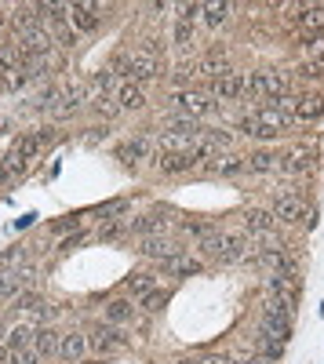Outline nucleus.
Listing matches in <instances>:
<instances>
[{
    "instance_id": "obj_21",
    "label": "nucleus",
    "mask_w": 324,
    "mask_h": 364,
    "mask_svg": "<svg viewBox=\"0 0 324 364\" xmlns=\"http://www.w3.org/2000/svg\"><path fill=\"white\" fill-rule=\"evenodd\" d=\"M87 350H92V346H87V336H84V331H66V336H63V346H58V357H66V360H84Z\"/></svg>"
},
{
    "instance_id": "obj_23",
    "label": "nucleus",
    "mask_w": 324,
    "mask_h": 364,
    "mask_svg": "<svg viewBox=\"0 0 324 364\" xmlns=\"http://www.w3.org/2000/svg\"><path fill=\"white\" fill-rule=\"evenodd\" d=\"M33 277V269H15V273H0V299H11L22 291V284Z\"/></svg>"
},
{
    "instance_id": "obj_16",
    "label": "nucleus",
    "mask_w": 324,
    "mask_h": 364,
    "mask_svg": "<svg viewBox=\"0 0 324 364\" xmlns=\"http://www.w3.org/2000/svg\"><path fill=\"white\" fill-rule=\"evenodd\" d=\"M153 164H157V171H164V175H183V171L193 168L190 157L179 154V149H157V154H153Z\"/></svg>"
},
{
    "instance_id": "obj_32",
    "label": "nucleus",
    "mask_w": 324,
    "mask_h": 364,
    "mask_svg": "<svg viewBox=\"0 0 324 364\" xmlns=\"http://www.w3.org/2000/svg\"><path fill=\"white\" fill-rule=\"evenodd\" d=\"M48 33H51V41H55V44H63V48H77V44H80V33H77V29H73L70 22H63V26H51Z\"/></svg>"
},
{
    "instance_id": "obj_48",
    "label": "nucleus",
    "mask_w": 324,
    "mask_h": 364,
    "mask_svg": "<svg viewBox=\"0 0 324 364\" xmlns=\"http://www.w3.org/2000/svg\"><path fill=\"white\" fill-rule=\"evenodd\" d=\"M80 240H84V233H77V237H70V240H66V245H63V248L70 252V248H77V245H80Z\"/></svg>"
},
{
    "instance_id": "obj_36",
    "label": "nucleus",
    "mask_w": 324,
    "mask_h": 364,
    "mask_svg": "<svg viewBox=\"0 0 324 364\" xmlns=\"http://www.w3.org/2000/svg\"><path fill=\"white\" fill-rule=\"evenodd\" d=\"M15 154L26 157V161H33V157L40 154V139H37V135H22V139L15 142Z\"/></svg>"
},
{
    "instance_id": "obj_49",
    "label": "nucleus",
    "mask_w": 324,
    "mask_h": 364,
    "mask_svg": "<svg viewBox=\"0 0 324 364\" xmlns=\"http://www.w3.org/2000/svg\"><path fill=\"white\" fill-rule=\"evenodd\" d=\"M8 357H11V350H8L4 343H0V364H8Z\"/></svg>"
},
{
    "instance_id": "obj_31",
    "label": "nucleus",
    "mask_w": 324,
    "mask_h": 364,
    "mask_svg": "<svg viewBox=\"0 0 324 364\" xmlns=\"http://www.w3.org/2000/svg\"><path fill=\"white\" fill-rule=\"evenodd\" d=\"M237 128H241L248 139H259V142H270V139H277L274 132H266V128H262V124H259V120H255L252 113H244V117H241V124H237Z\"/></svg>"
},
{
    "instance_id": "obj_30",
    "label": "nucleus",
    "mask_w": 324,
    "mask_h": 364,
    "mask_svg": "<svg viewBox=\"0 0 324 364\" xmlns=\"http://www.w3.org/2000/svg\"><path fill=\"white\" fill-rule=\"evenodd\" d=\"M153 281H157L153 273H131V277H124V288H128L131 295L142 299V295H150V291H153Z\"/></svg>"
},
{
    "instance_id": "obj_19",
    "label": "nucleus",
    "mask_w": 324,
    "mask_h": 364,
    "mask_svg": "<svg viewBox=\"0 0 324 364\" xmlns=\"http://www.w3.org/2000/svg\"><path fill=\"white\" fill-rule=\"evenodd\" d=\"M117 157H121L124 164H139V161H146V157H150V135H135V139L121 142V146H117Z\"/></svg>"
},
{
    "instance_id": "obj_1",
    "label": "nucleus",
    "mask_w": 324,
    "mask_h": 364,
    "mask_svg": "<svg viewBox=\"0 0 324 364\" xmlns=\"http://www.w3.org/2000/svg\"><path fill=\"white\" fill-rule=\"evenodd\" d=\"M171 106L179 109L186 120H200V117H208V113H215L219 109V102L208 95V91H197V87H175L171 91Z\"/></svg>"
},
{
    "instance_id": "obj_3",
    "label": "nucleus",
    "mask_w": 324,
    "mask_h": 364,
    "mask_svg": "<svg viewBox=\"0 0 324 364\" xmlns=\"http://www.w3.org/2000/svg\"><path fill=\"white\" fill-rule=\"evenodd\" d=\"M284 11H296V15H288V26L303 29V37L324 29V4H284Z\"/></svg>"
},
{
    "instance_id": "obj_24",
    "label": "nucleus",
    "mask_w": 324,
    "mask_h": 364,
    "mask_svg": "<svg viewBox=\"0 0 324 364\" xmlns=\"http://www.w3.org/2000/svg\"><path fill=\"white\" fill-rule=\"evenodd\" d=\"M117 106H121V109H142L146 106V91L139 84H124L121 95H117Z\"/></svg>"
},
{
    "instance_id": "obj_47",
    "label": "nucleus",
    "mask_w": 324,
    "mask_h": 364,
    "mask_svg": "<svg viewBox=\"0 0 324 364\" xmlns=\"http://www.w3.org/2000/svg\"><path fill=\"white\" fill-rule=\"evenodd\" d=\"M55 317H58V306H55V302H44V306H40V321H44V324H51Z\"/></svg>"
},
{
    "instance_id": "obj_18",
    "label": "nucleus",
    "mask_w": 324,
    "mask_h": 364,
    "mask_svg": "<svg viewBox=\"0 0 324 364\" xmlns=\"http://www.w3.org/2000/svg\"><path fill=\"white\" fill-rule=\"evenodd\" d=\"M168 226H171V219L161 215V211H153V215H139V219L128 223V230L139 233V240H142V237H157V233H164Z\"/></svg>"
},
{
    "instance_id": "obj_28",
    "label": "nucleus",
    "mask_w": 324,
    "mask_h": 364,
    "mask_svg": "<svg viewBox=\"0 0 324 364\" xmlns=\"http://www.w3.org/2000/svg\"><path fill=\"white\" fill-rule=\"evenodd\" d=\"M299 44H303L306 63H320V58H324V29H320V33H306Z\"/></svg>"
},
{
    "instance_id": "obj_17",
    "label": "nucleus",
    "mask_w": 324,
    "mask_h": 364,
    "mask_svg": "<svg viewBox=\"0 0 324 364\" xmlns=\"http://www.w3.org/2000/svg\"><path fill=\"white\" fill-rule=\"evenodd\" d=\"M313 161H317V149L299 146V149H291L288 157H281V171H288V175H306V171L313 168Z\"/></svg>"
},
{
    "instance_id": "obj_26",
    "label": "nucleus",
    "mask_w": 324,
    "mask_h": 364,
    "mask_svg": "<svg viewBox=\"0 0 324 364\" xmlns=\"http://www.w3.org/2000/svg\"><path fill=\"white\" fill-rule=\"evenodd\" d=\"M171 44L179 48V51H193V44H197L193 26H190V22H175V29H171Z\"/></svg>"
},
{
    "instance_id": "obj_52",
    "label": "nucleus",
    "mask_w": 324,
    "mask_h": 364,
    "mask_svg": "<svg viewBox=\"0 0 324 364\" xmlns=\"http://www.w3.org/2000/svg\"><path fill=\"white\" fill-rule=\"evenodd\" d=\"M0 29H4V18H0Z\"/></svg>"
},
{
    "instance_id": "obj_39",
    "label": "nucleus",
    "mask_w": 324,
    "mask_h": 364,
    "mask_svg": "<svg viewBox=\"0 0 324 364\" xmlns=\"http://www.w3.org/2000/svg\"><path fill=\"white\" fill-rule=\"evenodd\" d=\"M200 252L204 255H212V259H222V233H208V237H200Z\"/></svg>"
},
{
    "instance_id": "obj_9",
    "label": "nucleus",
    "mask_w": 324,
    "mask_h": 364,
    "mask_svg": "<svg viewBox=\"0 0 324 364\" xmlns=\"http://www.w3.org/2000/svg\"><path fill=\"white\" fill-rule=\"evenodd\" d=\"M164 73V63L161 58H153V55H146V51H135L131 55V77H128V84H150V80H157Z\"/></svg>"
},
{
    "instance_id": "obj_37",
    "label": "nucleus",
    "mask_w": 324,
    "mask_h": 364,
    "mask_svg": "<svg viewBox=\"0 0 324 364\" xmlns=\"http://www.w3.org/2000/svg\"><path fill=\"white\" fill-rule=\"evenodd\" d=\"M44 302H48V299H40L37 291H18V295H15V310H37V314H40Z\"/></svg>"
},
{
    "instance_id": "obj_6",
    "label": "nucleus",
    "mask_w": 324,
    "mask_h": 364,
    "mask_svg": "<svg viewBox=\"0 0 324 364\" xmlns=\"http://www.w3.org/2000/svg\"><path fill=\"white\" fill-rule=\"evenodd\" d=\"M212 99L215 102L244 99V70H226V73L212 77Z\"/></svg>"
},
{
    "instance_id": "obj_40",
    "label": "nucleus",
    "mask_w": 324,
    "mask_h": 364,
    "mask_svg": "<svg viewBox=\"0 0 324 364\" xmlns=\"http://www.w3.org/2000/svg\"><path fill=\"white\" fill-rule=\"evenodd\" d=\"M179 364H230L226 353H193V357H183Z\"/></svg>"
},
{
    "instance_id": "obj_5",
    "label": "nucleus",
    "mask_w": 324,
    "mask_h": 364,
    "mask_svg": "<svg viewBox=\"0 0 324 364\" xmlns=\"http://www.w3.org/2000/svg\"><path fill=\"white\" fill-rule=\"evenodd\" d=\"M252 117H255L266 132H274V135H281V132H288L291 124H296V120H291V113H288L281 102H259V106L252 109Z\"/></svg>"
},
{
    "instance_id": "obj_15",
    "label": "nucleus",
    "mask_w": 324,
    "mask_h": 364,
    "mask_svg": "<svg viewBox=\"0 0 324 364\" xmlns=\"http://www.w3.org/2000/svg\"><path fill=\"white\" fill-rule=\"evenodd\" d=\"M161 269L168 273V277H197V273L204 269V262L197 259V255H171V259H164L161 262Z\"/></svg>"
},
{
    "instance_id": "obj_20",
    "label": "nucleus",
    "mask_w": 324,
    "mask_h": 364,
    "mask_svg": "<svg viewBox=\"0 0 324 364\" xmlns=\"http://www.w3.org/2000/svg\"><path fill=\"white\" fill-rule=\"evenodd\" d=\"M244 168L252 175H270L281 168V154H274V149H255L252 157H244Z\"/></svg>"
},
{
    "instance_id": "obj_50",
    "label": "nucleus",
    "mask_w": 324,
    "mask_h": 364,
    "mask_svg": "<svg viewBox=\"0 0 324 364\" xmlns=\"http://www.w3.org/2000/svg\"><path fill=\"white\" fill-rule=\"evenodd\" d=\"M11 175H8V168H4V161H0V182H8Z\"/></svg>"
},
{
    "instance_id": "obj_29",
    "label": "nucleus",
    "mask_w": 324,
    "mask_h": 364,
    "mask_svg": "<svg viewBox=\"0 0 324 364\" xmlns=\"http://www.w3.org/2000/svg\"><path fill=\"white\" fill-rule=\"evenodd\" d=\"M230 11H233V4H226V0H215V4H204L200 15H204V22L215 29V26H222V22L230 18Z\"/></svg>"
},
{
    "instance_id": "obj_33",
    "label": "nucleus",
    "mask_w": 324,
    "mask_h": 364,
    "mask_svg": "<svg viewBox=\"0 0 324 364\" xmlns=\"http://www.w3.org/2000/svg\"><path fill=\"white\" fill-rule=\"evenodd\" d=\"M8 350H33V328H26V324L11 328L8 331Z\"/></svg>"
},
{
    "instance_id": "obj_43",
    "label": "nucleus",
    "mask_w": 324,
    "mask_h": 364,
    "mask_svg": "<svg viewBox=\"0 0 324 364\" xmlns=\"http://www.w3.org/2000/svg\"><path fill=\"white\" fill-rule=\"evenodd\" d=\"M121 233H124L121 219H106V223H102V230H99V240H117Z\"/></svg>"
},
{
    "instance_id": "obj_12",
    "label": "nucleus",
    "mask_w": 324,
    "mask_h": 364,
    "mask_svg": "<svg viewBox=\"0 0 324 364\" xmlns=\"http://www.w3.org/2000/svg\"><path fill=\"white\" fill-rule=\"evenodd\" d=\"M87 102V87L84 84H66L63 91H58V102H55V117H70V113H77L80 106Z\"/></svg>"
},
{
    "instance_id": "obj_14",
    "label": "nucleus",
    "mask_w": 324,
    "mask_h": 364,
    "mask_svg": "<svg viewBox=\"0 0 324 364\" xmlns=\"http://www.w3.org/2000/svg\"><path fill=\"white\" fill-rule=\"evenodd\" d=\"M99 15H95V4H87V0H80V4H70V26L77 29V33H95L99 29Z\"/></svg>"
},
{
    "instance_id": "obj_42",
    "label": "nucleus",
    "mask_w": 324,
    "mask_h": 364,
    "mask_svg": "<svg viewBox=\"0 0 324 364\" xmlns=\"http://www.w3.org/2000/svg\"><path fill=\"white\" fill-rule=\"evenodd\" d=\"M4 168H8V175L15 178V175H22V171L29 168V161H26V157H18V154H15V149H11V154L4 157Z\"/></svg>"
},
{
    "instance_id": "obj_11",
    "label": "nucleus",
    "mask_w": 324,
    "mask_h": 364,
    "mask_svg": "<svg viewBox=\"0 0 324 364\" xmlns=\"http://www.w3.org/2000/svg\"><path fill=\"white\" fill-rule=\"evenodd\" d=\"M277 226H281V223L274 219V211H266V208L244 211V230H248V237H274Z\"/></svg>"
},
{
    "instance_id": "obj_34",
    "label": "nucleus",
    "mask_w": 324,
    "mask_h": 364,
    "mask_svg": "<svg viewBox=\"0 0 324 364\" xmlns=\"http://www.w3.org/2000/svg\"><path fill=\"white\" fill-rule=\"evenodd\" d=\"M26 255H29V252H26L22 245H18V248H11V252H0V273H15L11 266H22V262H26Z\"/></svg>"
},
{
    "instance_id": "obj_7",
    "label": "nucleus",
    "mask_w": 324,
    "mask_h": 364,
    "mask_svg": "<svg viewBox=\"0 0 324 364\" xmlns=\"http://www.w3.org/2000/svg\"><path fill=\"white\" fill-rule=\"evenodd\" d=\"M259 248L248 233H222V262H255Z\"/></svg>"
},
{
    "instance_id": "obj_22",
    "label": "nucleus",
    "mask_w": 324,
    "mask_h": 364,
    "mask_svg": "<svg viewBox=\"0 0 324 364\" xmlns=\"http://www.w3.org/2000/svg\"><path fill=\"white\" fill-rule=\"evenodd\" d=\"M135 317V302L131 299H113V302H106V324H128Z\"/></svg>"
},
{
    "instance_id": "obj_8",
    "label": "nucleus",
    "mask_w": 324,
    "mask_h": 364,
    "mask_svg": "<svg viewBox=\"0 0 324 364\" xmlns=\"http://www.w3.org/2000/svg\"><path fill=\"white\" fill-rule=\"evenodd\" d=\"M87 346H92L95 353H121L128 346V336L117 324H99L92 336H87Z\"/></svg>"
},
{
    "instance_id": "obj_38",
    "label": "nucleus",
    "mask_w": 324,
    "mask_h": 364,
    "mask_svg": "<svg viewBox=\"0 0 324 364\" xmlns=\"http://www.w3.org/2000/svg\"><path fill=\"white\" fill-rule=\"evenodd\" d=\"M164 306H168V291L153 288L150 295H142V310H146V314H157V310H164Z\"/></svg>"
},
{
    "instance_id": "obj_44",
    "label": "nucleus",
    "mask_w": 324,
    "mask_h": 364,
    "mask_svg": "<svg viewBox=\"0 0 324 364\" xmlns=\"http://www.w3.org/2000/svg\"><path fill=\"white\" fill-rule=\"evenodd\" d=\"M92 106H95V113H99V117H117V113H121L117 99H109V95H106V99H95Z\"/></svg>"
},
{
    "instance_id": "obj_45",
    "label": "nucleus",
    "mask_w": 324,
    "mask_h": 364,
    "mask_svg": "<svg viewBox=\"0 0 324 364\" xmlns=\"http://www.w3.org/2000/svg\"><path fill=\"white\" fill-rule=\"evenodd\" d=\"M175 11H179V22H190V26H193V18L204 11V4H197V0H193V4H179Z\"/></svg>"
},
{
    "instance_id": "obj_51",
    "label": "nucleus",
    "mask_w": 324,
    "mask_h": 364,
    "mask_svg": "<svg viewBox=\"0 0 324 364\" xmlns=\"http://www.w3.org/2000/svg\"><path fill=\"white\" fill-rule=\"evenodd\" d=\"M0 339H4V324H0Z\"/></svg>"
},
{
    "instance_id": "obj_27",
    "label": "nucleus",
    "mask_w": 324,
    "mask_h": 364,
    "mask_svg": "<svg viewBox=\"0 0 324 364\" xmlns=\"http://www.w3.org/2000/svg\"><path fill=\"white\" fill-rule=\"evenodd\" d=\"M37 73L33 70H29V66H18V70H11V73H4V77H0V87H8V91H22L29 80H33Z\"/></svg>"
},
{
    "instance_id": "obj_41",
    "label": "nucleus",
    "mask_w": 324,
    "mask_h": 364,
    "mask_svg": "<svg viewBox=\"0 0 324 364\" xmlns=\"http://www.w3.org/2000/svg\"><path fill=\"white\" fill-rule=\"evenodd\" d=\"M296 77H299V80H320V77H324V58H320V63H303V66L296 70Z\"/></svg>"
},
{
    "instance_id": "obj_4",
    "label": "nucleus",
    "mask_w": 324,
    "mask_h": 364,
    "mask_svg": "<svg viewBox=\"0 0 324 364\" xmlns=\"http://www.w3.org/2000/svg\"><path fill=\"white\" fill-rule=\"evenodd\" d=\"M296 124H310V120L324 117V95H291L288 102H281Z\"/></svg>"
},
{
    "instance_id": "obj_46",
    "label": "nucleus",
    "mask_w": 324,
    "mask_h": 364,
    "mask_svg": "<svg viewBox=\"0 0 324 364\" xmlns=\"http://www.w3.org/2000/svg\"><path fill=\"white\" fill-rule=\"evenodd\" d=\"M8 364H40V357H37L33 350H11Z\"/></svg>"
},
{
    "instance_id": "obj_2",
    "label": "nucleus",
    "mask_w": 324,
    "mask_h": 364,
    "mask_svg": "<svg viewBox=\"0 0 324 364\" xmlns=\"http://www.w3.org/2000/svg\"><path fill=\"white\" fill-rule=\"evenodd\" d=\"M274 219L277 223H306V226H313L317 219H313V211L306 208V200L299 197V193H281L277 200H274Z\"/></svg>"
},
{
    "instance_id": "obj_10",
    "label": "nucleus",
    "mask_w": 324,
    "mask_h": 364,
    "mask_svg": "<svg viewBox=\"0 0 324 364\" xmlns=\"http://www.w3.org/2000/svg\"><path fill=\"white\" fill-rule=\"evenodd\" d=\"M58 346H63V331H55L51 324H40V328H33V353H37L40 360H51V357H58Z\"/></svg>"
},
{
    "instance_id": "obj_13",
    "label": "nucleus",
    "mask_w": 324,
    "mask_h": 364,
    "mask_svg": "<svg viewBox=\"0 0 324 364\" xmlns=\"http://www.w3.org/2000/svg\"><path fill=\"white\" fill-rule=\"evenodd\" d=\"M139 255L153 259V262H164V259H171V255H179V248H175L164 233H157V237H142V240H139Z\"/></svg>"
},
{
    "instance_id": "obj_35",
    "label": "nucleus",
    "mask_w": 324,
    "mask_h": 364,
    "mask_svg": "<svg viewBox=\"0 0 324 364\" xmlns=\"http://www.w3.org/2000/svg\"><path fill=\"white\" fill-rule=\"evenodd\" d=\"M215 171H219V175H241V171H248V168H244V157H222V154H219V157H215Z\"/></svg>"
},
{
    "instance_id": "obj_25",
    "label": "nucleus",
    "mask_w": 324,
    "mask_h": 364,
    "mask_svg": "<svg viewBox=\"0 0 324 364\" xmlns=\"http://www.w3.org/2000/svg\"><path fill=\"white\" fill-rule=\"evenodd\" d=\"M18 66H26L18 44H0V77L11 73V70H18Z\"/></svg>"
}]
</instances>
